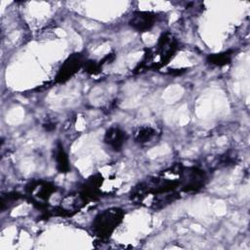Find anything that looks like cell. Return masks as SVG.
I'll use <instances>...</instances> for the list:
<instances>
[{"mask_svg": "<svg viewBox=\"0 0 250 250\" xmlns=\"http://www.w3.org/2000/svg\"><path fill=\"white\" fill-rule=\"evenodd\" d=\"M124 217L123 210L113 207L99 213L93 221L92 229L96 236L107 238L121 224Z\"/></svg>", "mask_w": 250, "mask_h": 250, "instance_id": "cell-1", "label": "cell"}, {"mask_svg": "<svg viewBox=\"0 0 250 250\" xmlns=\"http://www.w3.org/2000/svg\"><path fill=\"white\" fill-rule=\"evenodd\" d=\"M206 175L195 167H182L180 173V186L185 191H196L204 187Z\"/></svg>", "mask_w": 250, "mask_h": 250, "instance_id": "cell-2", "label": "cell"}, {"mask_svg": "<svg viewBox=\"0 0 250 250\" xmlns=\"http://www.w3.org/2000/svg\"><path fill=\"white\" fill-rule=\"evenodd\" d=\"M25 190L27 195L31 197V200L42 207L56 191V187L50 182L35 181L29 183Z\"/></svg>", "mask_w": 250, "mask_h": 250, "instance_id": "cell-3", "label": "cell"}, {"mask_svg": "<svg viewBox=\"0 0 250 250\" xmlns=\"http://www.w3.org/2000/svg\"><path fill=\"white\" fill-rule=\"evenodd\" d=\"M82 64L83 59L80 54H73L69 56L59 69L58 74L56 76V80L60 83L68 80L77 72V70L82 66Z\"/></svg>", "mask_w": 250, "mask_h": 250, "instance_id": "cell-4", "label": "cell"}, {"mask_svg": "<svg viewBox=\"0 0 250 250\" xmlns=\"http://www.w3.org/2000/svg\"><path fill=\"white\" fill-rule=\"evenodd\" d=\"M156 19V15L151 12H135L129 21V24L134 29L140 32H145L150 30L154 26Z\"/></svg>", "mask_w": 250, "mask_h": 250, "instance_id": "cell-5", "label": "cell"}, {"mask_svg": "<svg viewBox=\"0 0 250 250\" xmlns=\"http://www.w3.org/2000/svg\"><path fill=\"white\" fill-rule=\"evenodd\" d=\"M127 140L126 132L119 127H110L104 134V143L113 150H120Z\"/></svg>", "mask_w": 250, "mask_h": 250, "instance_id": "cell-6", "label": "cell"}, {"mask_svg": "<svg viewBox=\"0 0 250 250\" xmlns=\"http://www.w3.org/2000/svg\"><path fill=\"white\" fill-rule=\"evenodd\" d=\"M55 160L57 169L61 173H66L69 170V160L67 157V154L65 153L62 146L58 145L56 150H55Z\"/></svg>", "mask_w": 250, "mask_h": 250, "instance_id": "cell-7", "label": "cell"}, {"mask_svg": "<svg viewBox=\"0 0 250 250\" xmlns=\"http://www.w3.org/2000/svg\"><path fill=\"white\" fill-rule=\"evenodd\" d=\"M156 136V131L152 127H140L135 133V140L140 144H147L151 142Z\"/></svg>", "mask_w": 250, "mask_h": 250, "instance_id": "cell-8", "label": "cell"}, {"mask_svg": "<svg viewBox=\"0 0 250 250\" xmlns=\"http://www.w3.org/2000/svg\"><path fill=\"white\" fill-rule=\"evenodd\" d=\"M231 54L229 52H224L220 54H214L209 57L208 61L211 64L215 65H224L230 62Z\"/></svg>", "mask_w": 250, "mask_h": 250, "instance_id": "cell-9", "label": "cell"}]
</instances>
